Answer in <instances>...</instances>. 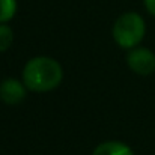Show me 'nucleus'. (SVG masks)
I'll list each match as a JSON object with an SVG mask.
<instances>
[{
  "instance_id": "obj_3",
  "label": "nucleus",
  "mask_w": 155,
  "mask_h": 155,
  "mask_svg": "<svg viewBox=\"0 0 155 155\" xmlns=\"http://www.w3.org/2000/svg\"><path fill=\"white\" fill-rule=\"evenodd\" d=\"M130 69L139 75H151L155 72V53L146 47H134L127 54Z\"/></svg>"
},
{
  "instance_id": "obj_2",
  "label": "nucleus",
  "mask_w": 155,
  "mask_h": 155,
  "mask_svg": "<svg viewBox=\"0 0 155 155\" xmlns=\"http://www.w3.org/2000/svg\"><path fill=\"white\" fill-rule=\"evenodd\" d=\"M146 33V23L143 17L137 12H125L113 24L111 35L114 42L125 50L137 47Z\"/></svg>"
},
{
  "instance_id": "obj_7",
  "label": "nucleus",
  "mask_w": 155,
  "mask_h": 155,
  "mask_svg": "<svg viewBox=\"0 0 155 155\" xmlns=\"http://www.w3.org/2000/svg\"><path fill=\"white\" fill-rule=\"evenodd\" d=\"M14 42V30L8 26V23H0V53L11 48Z\"/></svg>"
},
{
  "instance_id": "obj_5",
  "label": "nucleus",
  "mask_w": 155,
  "mask_h": 155,
  "mask_svg": "<svg viewBox=\"0 0 155 155\" xmlns=\"http://www.w3.org/2000/svg\"><path fill=\"white\" fill-rule=\"evenodd\" d=\"M92 155H134L133 149L119 140H107L100 143L95 149Z\"/></svg>"
},
{
  "instance_id": "obj_8",
  "label": "nucleus",
  "mask_w": 155,
  "mask_h": 155,
  "mask_svg": "<svg viewBox=\"0 0 155 155\" xmlns=\"http://www.w3.org/2000/svg\"><path fill=\"white\" fill-rule=\"evenodd\" d=\"M143 5H145V9L155 17V0H143Z\"/></svg>"
},
{
  "instance_id": "obj_4",
  "label": "nucleus",
  "mask_w": 155,
  "mask_h": 155,
  "mask_svg": "<svg viewBox=\"0 0 155 155\" xmlns=\"http://www.w3.org/2000/svg\"><path fill=\"white\" fill-rule=\"evenodd\" d=\"M27 91L29 89L23 80H17L14 77L5 78L0 83V101L8 105H17L24 101Z\"/></svg>"
},
{
  "instance_id": "obj_6",
  "label": "nucleus",
  "mask_w": 155,
  "mask_h": 155,
  "mask_svg": "<svg viewBox=\"0 0 155 155\" xmlns=\"http://www.w3.org/2000/svg\"><path fill=\"white\" fill-rule=\"evenodd\" d=\"M17 6V0H0V23H8L14 18Z\"/></svg>"
},
{
  "instance_id": "obj_1",
  "label": "nucleus",
  "mask_w": 155,
  "mask_h": 155,
  "mask_svg": "<svg viewBox=\"0 0 155 155\" xmlns=\"http://www.w3.org/2000/svg\"><path fill=\"white\" fill-rule=\"evenodd\" d=\"M63 80L62 65L48 56H36L27 60L23 69V81L32 92H50Z\"/></svg>"
}]
</instances>
